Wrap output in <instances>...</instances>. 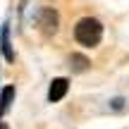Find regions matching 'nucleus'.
<instances>
[{
  "instance_id": "6",
  "label": "nucleus",
  "mask_w": 129,
  "mask_h": 129,
  "mask_svg": "<svg viewBox=\"0 0 129 129\" xmlns=\"http://www.w3.org/2000/svg\"><path fill=\"white\" fill-rule=\"evenodd\" d=\"M72 64H74V72H84L88 67V60L81 55H72Z\"/></svg>"
},
{
  "instance_id": "5",
  "label": "nucleus",
  "mask_w": 129,
  "mask_h": 129,
  "mask_svg": "<svg viewBox=\"0 0 129 129\" xmlns=\"http://www.w3.org/2000/svg\"><path fill=\"white\" fill-rule=\"evenodd\" d=\"M12 98H14V86H7L3 91V98H0V115L7 112V108L12 105Z\"/></svg>"
},
{
  "instance_id": "4",
  "label": "nucleus",
  "mask_w": 129,
  "mask_h": 129,
  "mask_svg": "<svg viewBox=\"0 0 129 129\" xmlns=\"http://www.w3.org/2000/svg\"><path fill=\"white\" fill-rule=\"evenodd\" d=\"M41 26L46 29V31H55L57 29V14L53 12V10H43L41 12Z\"/></svg>"
},
{
  "instance_id": "3",
  "label": "nucleus",
  "mask_w": 129,
  "mask_h": 129,
  "mask_svg": "<svg viewBox=\"0 0 129 129\" xmlns=\"http://www.w3.org/2000/svg\"><path fill=\"white\" fill-rule=\"evenodd\" d=\"M0 43H3V55H5V60L12 62L14 60V53H12V46H10V26H7V24H5L3 31H0Z\"/></svg>"
},
{
  "instance_id": "1",
  "label": "nucleus",
  "mask_w": 129,
  "mask_h": 129,
  "mask_svg": "<svg viewBox=\"0 0 129 129\" xmlns=\"http://www.w3.org/2000/svg\"><path fill=\"white\" fill-rule=\"evenodd\" d=\"M74 38H77L81 46H86V48L98 46L101 38H103V24L98 22V19H93V17L79 19L77 26H74Z\"/></svg>"
},
{
  "instance_id": "2",
  "label": "nucleus",
  "mask_w": 129,
  "mask_h": 129,
  "mask_svg": "<svg viewBox=\"0 0 129 129\" xmlns=\"http://www.w3.org/2000/svg\"><path fill=\"white\" fill-rule=\"evenodd\" d=\"M67 88H69V81L67 79H53V84H50V88H48V101L50 103H57V101H62L64 98V93H67Z\"/></svg>"
}]
</instances>
